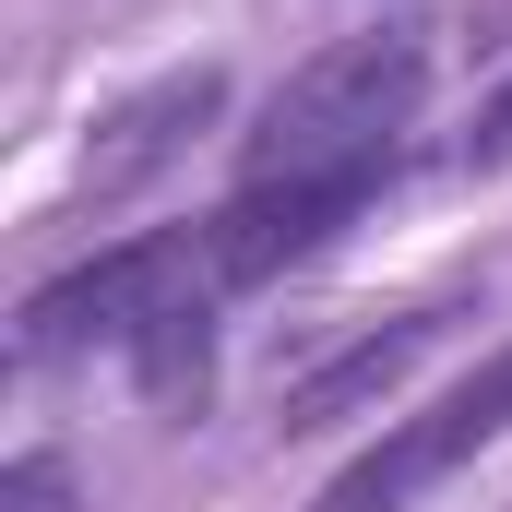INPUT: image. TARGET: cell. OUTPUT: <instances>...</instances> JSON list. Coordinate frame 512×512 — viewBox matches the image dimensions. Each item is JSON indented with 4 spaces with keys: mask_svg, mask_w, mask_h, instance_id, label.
I'll use <instances>...</instances> for the list:
<instances>
[{
    "mask_svg": "<svg viewBox=\"0 0 512 512\" xmlns=\"http://www.w3.org/2000/svg\"><path fill=\"white\" fill-rule=\"evenodd\" d=\"M429 96V24H370V36H334L322 60H298L262 108L239 179H310V167H382L393 131L417 120Z\"/></svg>",
    "mask_w": 512,
    "mask_h": 512,
    "instance_id": "obj_1",
    "label": "cell"
},
{
    "mask_svg": "<svg viewBox=\"0 0 512 512\" xmlns=\"http://www.w3.org/2000/svg\"><path fill=\"white\" fill-rule=\"evenodd\" d=\"M489 155H512V84L489 96V120H477V167H489Z\"/></svg>",
    "mask_w": 512,
    "mask_h": 512,
    "instance_id": "obj_8",
    "label": "cell"
},
{
    "mask_svg": "<svg viewBox=\"0 0 512 512\" xmlns=\"http://www.w3.org/2000/svg\"><path fill=\"white\" fill-rule=\"evenodd\" d=\"M0 512H60V465H48V453H24V465L0 477Z\"/></svg>",
    "mask_w": 512,
    "mask_h": 512,
    "instance_id": "obj_7",
    "label": "cell"
},
{
    "mask_svg": "<svg viewBox=\"0 0 512 512\" xmlns=\"http://www.w3.org/2000/svg\"><path fill=\"white\" fill-rule=\"evenodd\" d=\"M227 120V72H167V84H143L120 96L108 120L84 131V167H72V203H131L155 167H179L203 131Z\"/></svg>",
    "mask_w": 512,
    "mask_h": 512,
    "instance_id": "obj_5",
    "label": "cell"
},
{
    "mask_svg": "<svg viewBox=\"0 0 512 512\" xmlns=\"http://www.w3.org/2000/svg\"><path fill=\"white\" fill-rule=\"evenodd\" d=\"M501 429H512V346L477 370V382H453L441 405L393 417V429H382V441H370V453H358V465H346V477H334L310 512H417L441 477H453V465H477Z\"/></svg>",
    "mask_w": 512,
    "mask_h": 512,
    "instance_id": "obj_3",
    "label": "cell"
},
{
    "mask_svg": "<svg viewBox=\"0 0 512 512\" xmlns=\"http://www.w3.org/2000/svg\"><path fill=\"white\" fill-rule=\"evenodd\" d=\"M453 322H465V310H453V298H429V310H405L393 334H358L346 358H322L310 382H286V417H274V429L298 441V429H334V417H370V405H382V393L405 382V370H417V358H429V346H441Z\"/></svg>",
    "mask_w": 512,
    "mask_h": 512,
    "instance_id": "obj_6",
    "label": "cell"
},
{
    "mask_svg": "<svg viewBox=\"0 0 512 512\" xmlns=\"http://www.w3.org/2000/svg\"><path fill=\"white\" fill-rule=\"evenodd\" d=\"M215 251L203 227H155V239H120V251L72 262L24 298V358H84V346H143L155 322L179 310H215Z\"/></svg>",
    "mask_w": 512,
    "mask_h": 512,
    "instance_id": "obj_2",
    "label": "cell"
},
{
    "mask_svg": "<svg viewBox=\"0 0 512 512\" xmlns=\"http://www.w3.org/2000/svg\"><path fill=\"white\" fill-rule=\"evenodd\" d=\"M393 179V155L382 167H310V179H239L215 215H203V251H215V286L239 298V286H262V274H286V262H310L370 191Z\"/></svg>",
    "mask_w": 512,
    "mask_h": 512,
    "instance_id": "obj_4",
    "label": "cell"
}]
</instances>
